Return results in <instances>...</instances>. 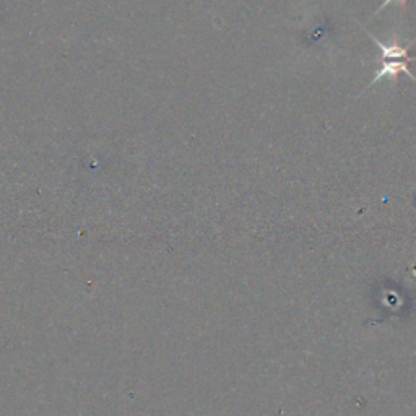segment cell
Segmentation results:
<instances>
[{
	"label": "cell",
	"mask_w": 416,
	"mask_h": 416,
	"mask_svg": "<svg viewBox=\"0 0 416 416\" xmlns=\"http://www.w3.org/2000/svg\"><path fill=\"white\" fill-rule=\"evenodd\" d=\"M379 62L382 65H381V69L377 70L376 77L372 78L371 85H376V83L379 82L381 78H384V77H390L392 80H397L400 73L408 75L411 80L416 82L415 75L411 73V70L408 67V64H406V60H392V62H389V60H379Z\"/></svg>",
	"instance_id": "cell-1"
},
{
	"label": "cell",
	"mask_w": 416,
	"mask_h": 416,
	"mask_svg": "<svg viewBox=\"0 0 416 416\" xmlns=\"http://www.w3.org/2000/svg\"><path fill=\"white\" fill-rule=\"evenodd\" d=\"M364 31H366V30H364ZM366 33H368V36L374 41V43L377 44V48L381 49V57L377 60L404 59V60H406V62H408V60H416L413 57H410V49L406 48V46H401L397 39H394V43H392V44H384V43H381V41L377 39L376 36H372L369 31H366Z\"/></svg>",
	"instance_id": "cell-2"
},
{
	"label": "cell",
	"mask_w": 416,
	"mask_h": 416,
	"mask_svg": "<svg viewBox=\"0 0 416 416\" xmlns=\"http://www.w3.org/2000/svg\"><path fill=\"white\" fill-rule=\"evenodd\" d=\"M390 2H394V0H384V2H382V3H381L379 10H377V12H376V15H377V13H381L382 10H384V8H386L387 6H389V3H390ZM399 2H400V6H401V7H405V6H406V0H399Z\"/></svg>",
	"instance_id": "cell-3"
}]
</instances>
